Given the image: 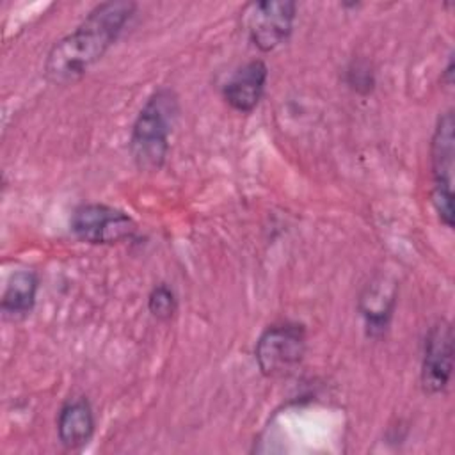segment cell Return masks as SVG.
Wrapping results in <instances>:
<instances>
[{
    "label": "cell",
    "instance_id": "6da1fadb",
    "mask_svg": "<svg viewBox=\"0 0 455 455\" xmlns=\"http://www.w3.org/2000/svg\"><path fill=\"white\" fill-rule=\"evenodd\" d=\"M133 2H103L85 20L48 52L44 76L55 85H69L80 80L94 66L123 32L135 11Z\"/></svg>",
    "mask_w": 455,
    "mask_h": 455
},
{
    "label": "cell",
    "instance_id": "7a4b0ae2",
    "mask_svg": "<svg viewBox=\"0 0 455 455\" xmlns=\"http://www.w3.org/2000/svg\"><path fill=\"white\" fill-rule=\"evenodd\" d=\"M178 114V96L169 87H160L146 100L130 135V153L140 171H158L164 165Z\"/></svg>",
    "mask_w": 455,
    "mask_h": 455
},
{
    "label": "cell",
    "instance_id": "3957f363",
    "mask_svg": "<svg viewBox=\"0 0 455 455\" xmlns=\"http://www.w3.org/2000/svg\"><path fill=\"white\" fill-rule=\"evenodd\" d=\"M455 121L453 112L439 116L430 140L432 204L446 228H453V162H455Z\"/></svg>",
    "mask_w": 455,
    "mask_h": 455
},
{
    "label": "cell",
    "instance_id": "277c9868",
    "mask_svg": "<svg viewBox=\"0 0 455 455\" xmlns=\"http://www.w3.org/2000/svg\"><path fill=\"white\" fill-rule=\"evenodd\" d=\"M297 16L290 0L251 2L240 11V21L249 41L261 52H272L288 41Z\"/></svg>",
    "mask_w": 455,
    "mask_h": 455
},
{
    "label": "cell",
    "instance_id": "5b68a950",
    "mask_svg": "<svg viewBox=\"0 0 455 455\" xmlns=\"http://www.w3.org/2000/svg\"><path fill=\"white\" fill-rule=\"evenodd\" d=\"M306 352V329L297 322L268 325L256 341L254 357L258 368L267 377L291 371Z\"/></svg>",
    "mask_w": 455,
    "mask_h": 455
},
{
    "label": "cell",
    "instance_id": "8992f818",
    "mask_svg": "<svg viewBox=\"0 0 455 455\" xmlns=\"http://www.w3.org/2000/svg\"><path fill=\"white\" fill-rule=\"evenodd\" d=\"M69 226L76 238L94 245H112L135 233V222L128 213L100 203L78 206Z\"/></svg>",
    "mask_w": 455,
    "mask_h": 455
},
{
    "label": "cell",
    "instance_id": "52a82bcc",
    "mask_svg": "<svg viewBox=\"0 0 455 455\" xmlns=\"http://www.w3.org/2000/svg\"><path fill=\"white\" fill-rule=\"evenodd\" d=\"M453 370V329L448 320H437L425 338L421 361V387L428 395L446 389Z\"/></svg>",
    "mask_w": 455,
    "mask_h": 455
},
{
    "label": "cell",
    "instance_id": "ba28073f",
    "mask_svg": "<svg viewBox=\"0 0 455 455\" xmlns=\"http://www.w3.org/2000/svg\"><path fill=\"white\" fill-rule=\"evenodd\" d=\"M267 78H268L267 64L259 59L249 60L243 66H240L231 75V78L224 84L222 96L233 110L249 114L258 107L265 92Z\"/></svg>",
    "mask_w": 455,
    "mask_h": 455
},
{
    "label": "cell",
    "instance_id": "9c48e42d",
    "mask_svg": "<svg viewBox=\"0 0 455 455\" xmlns=\"http://www.w3.org/2000/svg\"><path fill=\"white\" fill-rule=\"evenodd\" d=\"M94 434V412L85 398L68 400L57 418L59 441L68 450L82 448Z\"/></svg>",
    "mask_w": 455,
    "mask_h": 455
},
{
    "label": "cell",
    "instance_id": "30bf717a",
    "mask_svg": "<svg viewBox=\"0 0 455 455\" xmlns=\"http://www.w3.org/2000/svg\"><path fill=\"white\" fill-rule=\"evenodd\" d=\"M395 297H396L395 284H387L386 279L382 277L371 281L364 288L359 300V309L364 316L370 336H377L386 331L389 318L393 315Z\"/></svg>",
    "mask_w": 455,
    "mask_h": 455
},
{
    "label": "cell",
    "instance_id": "8fae6325",
    "mask_svg": "<svg viewBox=\"0 0 455 455\" xmlns=\"http://www.w3.org/2000/svg\"><path fill=\"white\" fill-rule=\"evenodd\" d=\"M37 274L34 270H18L14 272L2 295V311L5 316L14 320L27 316L36 302L37 293Z\"/></svg>",
    "mask_w": 455,
    "mask_h": 455
},
{
    "label": "cell",
    "instance_id": "7c38bea8",
    "mask_svg": "<svg viewBox=\"0 0 455 455\" xmlns=\"http://www.w3.org/2000/svg\"><path fill=\"white\" fill-rule=\"evenodd\" d=\"M148 309L156 320L167 322L178 309V299L167 284H156L148 297Z\"/></svg>",
    "mask_w": 455,
    "mask_h": 455
},
{
    "label": "cell",
    "instance_id": "4fadbf2b",
    "mask_svg": "<svg viewBox=\"0 0 455 455\" xmlns=\"http://www.w3.org/2000/svg\"><path fill=\"white\" fill-rule=\"evenodd\" d=\"M444 76H446V84L451 85V76H453V60L451 59L448 60V66L444 69Z\"/></svg>",
    "mask_w": 455,
    "mask_h": 455
}]
</instances>
